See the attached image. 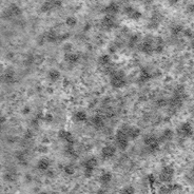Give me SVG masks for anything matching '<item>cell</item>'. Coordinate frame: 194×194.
<instances>
[{
    "label": "cell",
    "instance_id": "cell-1",
    "mask_svg": "<svg viewBox=\"0 0 194 194\" xmlns=\"http://www.w3.org/2000/svg\"><path fill=\"white\" fill-rule=\"evenodd\" d=\"M173 172H174V170L172 168H170V167L165 168L162 173V179L165 182L171 181V178H172V176H173Z\"/></svg>",
    "mask_w": 194,
    "mask_h": 194
},
{
    "label": "cell",
    "instance_id": "cell-2",
    "mask_svg": "<svg viewBox=\"0 0 194 194\" xmlns=\"http://www.w3.org/2000/svg\"><path fill=\"white\" fill-rule=\"evenodd\" d=\"M170 189L171 188H169V187H163V188H162V192L166 194V193L170 192Z\"/></svg>",
    "mask_w": 194,
    "mask_h": 194
}]
</instances>
